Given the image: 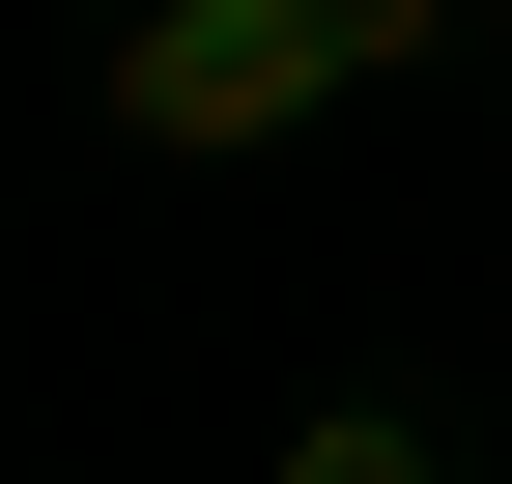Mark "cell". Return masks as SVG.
<instances>
[{
	"label": "cell",
	"mask_w": 512,
	"mask_h": 484,
	"mask_svg": "<svg viewBox=\"0 0 512 484\" xmlns=\"http://www.w3.org/2000/svg\"><path fill=\"white\" fill-rule=\"evenodd\" d=\"M342 57H370V86H399V57H456V0H342Z\"/></svg>",
	"instance_id": "3957f363"
},
{
	"label": "cell",
	"mask_w": 512,
	"mask_h": 484,
	"mask_svg": "<svg viewBox=\"0 0 512 484\" xmlns=\"http://www.w3.org/2000/svg\"><path fill=\"white\" fill-rule=\"evenodd\" d=\"M370 57H342V0H143L114 29V143H171V171H228V143H313Z\"/></svg>",
	"instance_id": "6da1fadb"
},
{
	"label": "cell",
	"mask_w": 512,
	"mask_h": 484,
	"mask_svg": "<svg viewBox=\"0 0 512 484\" xmlns=\"http://www.w3.org/2000/svg\"><path fill=\"white\" fill-rule=\"evenodd\" d=\"M256 484H456V456H427V428H399V399H313V428H285V456H256Z\"/></svg>",
	"instance_id": "7a4b0ae2"
}]
</instances>
